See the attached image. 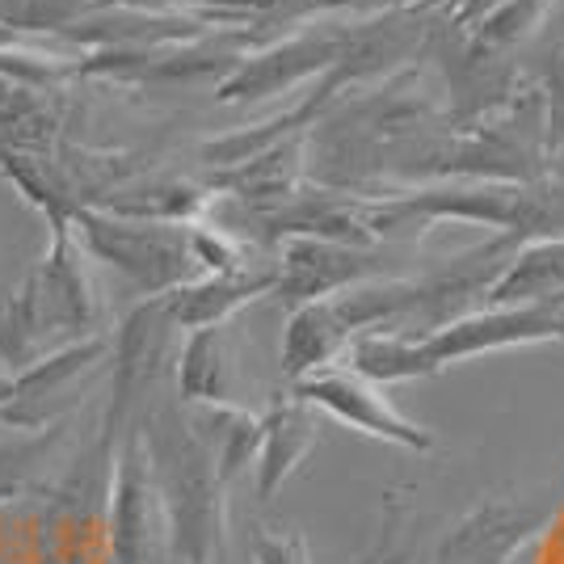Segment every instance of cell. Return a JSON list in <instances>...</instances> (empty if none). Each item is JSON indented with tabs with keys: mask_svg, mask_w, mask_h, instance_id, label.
Wrapping results in <instances>:
<instances>
[{
	"mask_svg": "<svg viewBox=\"0 0 564 564\" xmlns=\"http://www.w3.org/2000/svg\"><path fill=\"white\" fill-rule=\"evenodd\" d=\"M564 341V304H514V307H471L455 321H443L430 333L404 329H367L350 341L341 362L376 383H404V379H430L455 362H468L476 354L514 350V346H540Z\"/></svg>",
	"mask_w": 564,
	"mask_h": 564,
	"instance_id": "1",
	"label": "cell"
},
{
	"mask_svg": "<svg viewBox=\"0 0 564 564\" xmlns=\"http://www.w3.org/2000/svg\"><path fill=\"white\" fill-rule=\"evenodd\" d=\"M169 510V556L177 564H219L228 547V485L189 417L161 413L143 422Z\"/></svg>",
	"mask_w": 564,
	"mask_h": 564,
	"instance_id": "2",
	"label": "cell"
},
{
	"mask_svg": "<svg viewBox=\"0 0 564 564\" xmlns=\"http://www.w3.org/2000/svg\"><path fill=\"white\" fill-rule=\"evenodd\" d=\"M72 232L94 261H106L122 279L135 282L143 300L169 295L203 274L194 253V224H152L118 219L80 203L72 207Z\"/></svg>",
	"mask_w": 564,
	"mask_h": 564,
	"instance_id": "3",
	"label": "cell"
},
{
	"mask_svg": "<svg viewBox=\"0 0 564 564\" xmlns=\"http://www.w3.org/2000/svg\"><path fill=\"white\" fill-rule=\"evenodd\" d=\"M110 564H161L169 556V510L143 422L122 425L106 480Z\"/></svg>",
	"mask_w": 564,
	"mask_h": 564,
	"instance_id": "4",
	"label": "cell"
},
{
	"mask_svg": "<svg viewBox=\"0 0 564 564\" xmlns=\"http://www.w3.org/2000/svg\"><path fill=\"white\" fill-rule=\"evenodd\" d=\"M417 249L409 245H379V249H358L325 236H282L274 240V291L286 312L312 300L337 295L346 286L371 279H397L404 274L400 265Z\"/></svg>",
	"mask_w": 564,
	"mask_h": 564,
	"instance_id": "5",
	"label": "cell"
},
{
	"mask_svg": "<svg viewBox=\"0 0 564 564\" xmlns=\"http://www.w3.org/2000/svg\"><path fill=\"white\" fill-rule=\"evenodd\" d=\"M358 22H316L300 25L295 34H286L279 43L261 51H249L232 64V72L219 80L215 97L224 106L232 101H261V97H279L295 85H307L350 51Z\"/></svg>",
	"mask_w": 564,
	"mask_h": 564,
	"instance_id": "6",
	"label": "cell"
},
{
	"mask_svg": "<svg viewBox=\"0 0 564 564\" xmlns=\"http://www.w3.org/2000/svg\"><path fill=\"white\" fill-rule=\"evenodd\" d=\"M286 388L304 400V404H312L316 413L350 425V430L367 434V438H379V443H392V447H404V451H417V455L438 447V438H434L430 425L404 417L400 404L392 400V392H388L383 383L358 376L346 362H333L325 371H312V376L295 379V383H286Z\"/></svg>",
	"mask_w": 564,
	"mask_h": 564,
	"instance_id": "7",
	"label": "cell"
},
{
	"mask_svg": "<svg viewBox=\"0 0 564 564\" xmlns=\"http://www.w3.org/2000/svg\"><path fill=\"white\" fill-rule=\"evenodd\" d=\"M552 514L547 497H485L434 543L430 564H510L540 540Z\"/></svg>",
	"mask_w": 564,
	"mask_h": 564,
	"instance_id": "8",
	"label": "cell"
},
{
	"mask_svg": "<svg viewBox=\"0 0 564 564\" xmlns=\"http://www.w3.org/2000/svg\"><path fill=\"white\" fill-rule=\"evenodd\" d=\"M101 362H110V337H85V341H68L59 350L43 354L39 362H30L25 371L13 376V397L0 409V425L18 434H34V430L64 422L72 392Z\"/></svg>",
	"mask_w": 564,
	"mask_h": 564,
	"instance_id": "9",
	"label": "cell"
},
{
	"mask_svg": "<svg viewBox=\"0 0 564 564\" xmlns=\"http://www.w3.org/2000/svg\"><path fill=\"white\" fill-rule=\"evenodd\" d=\"M304 186V135H286V140L261 148L258 156L212 173L215 198H236L253 219L279 212L282 203L295 198Z\"/></svg>",
	"mask_w": 564,
	"mask_h": 564,
	"instance_id": "10",
	"label": "cell"
},
{
	"mask_svg": "<svg viewBox=\"0 0 564 564\" xmlns=\"http://www.w3.org/2000/svg\"><path fill=\"white\" fill-rule=\"evenodd\" d=\"M270 291H274V261H253L240 270L198 274L186 286L169 291L165 312L177 329H212V325H228L240 307H249Z\"/></svg>",
	"mask_w": 564,
	"mask_h": 564,
	"instance_id": "11",
	"label": "cell"
},
{
	"mask_svg": "<svg viewBox=\"0 0 564 564\" xmlns=\"http://www.w3.org/2000/svg\"><path fill=\"white\" fill-rule=\"evenodd\" d=\"M321 443V413L304 404L291 388L270 400L261 413V443H258V501H270L282 485L300 471L307 455Z\"/></svg>",
	"mask_w": 564,
	"mask_h": 564,
	"instance_id": "12",
	"label": "cell"
},
{
	"mask_svg": "<svg viewBox=\"0 0 564 564\" xmlns=\"http://www.w3.org/2000/svg\"><path fill=\"white\" fill-rule=\"evenodd\" d=\"M177 392L186 404H198V409L245 404V376H240L232 321L186 333V346L177 350Z\"/></svg>",
	"mask_w": 564,
	"mask_h": 564,
	"instance_id": "13",
	"label": "cell"
},
{
	"mask_svg": "<svg viewBox=\"0 0 564 564\" xmlns=\"http://www.w3.org/2000/svg\"><path fill=\"white\" fill-rule=\"evenodd\" d=\"M219 203L212 186H198L186 177H143L131 186H110L97 194L89 207L118 219H152V224H198L212 219V207Z\"/></svg>",
	"mask_w": 564,
	"mask_h": 564,
	"instance_id": "14",
	"label": "cell"
},
{
	"mask_svg": "<svg viewBox=\"0 0 564 564\" xmlns=\"http://www.w3.org/2000/svg\"><path fill=\"white\" fill-rule=\"evenodd\" d=\"M564 295V236H543L518 245L501 274L489 282L480 307H514V304H543Z\"/></svg>",
	"mask_w": 564,
	"mask_h": 564,
	"instance_id": "15",
	"label": "cell"
},
{
	"mask_svg": "<svg viewBox=\"0 0 564 564\" xmlns=\"http://www.w3.org/2000/svg\"><path fill=\"white\" fill-rule=\"evenodd\" d=\"M64 434H68V422H55L47 430H34V434L13 430L0 443V506H9V501H18L43 485V476L64 447Z\"/></svg>",
	"mask_w": 564,
	"mask_h": 564,
	"instance_id": "16",
	"label": "cell"
},
{
	"mask_svg": "<svg viewBox=\"0 0 564 564\" xmlns=\"http://www.w3.org/2000/svg\"><path fill=\"white\" fill-rule=\"evenodd\" d=\"M101 4L106 0H0V30L25 34V39H47V34L72 30Z\"/></svg>",
	"mask_w": 564,
	"mask_h": 564,
	"instance_id": "17",
	"label": "cell"
},
{
	"mask_svg": "<svg viewBox=\"0 0 564 564\" xmlns=\"http://www.w3.org/2000/svg\"><path fill=\"white\" fill-rule=\"evenodd\" d=\"M253 561L258 564H312L307 540L300 531H258L253 535Z\"/></svg>",
	"mask_w": 564,
	"mask_h": 564,
	"instance_id": "18",
	"label": "cell"
},
{
	"mask_svg": "<svg viewBox=\"0 0 564 564\" xmlns=\"http://www.w3.org/2000/svg\"><path fill=\"white\" fill-rule=\"evenodd\" d=\"M9 397H13V376H9V371H0V409L9 404Z\"/></svg>",
	"mask_w": 564,
	"mask_h": 564,
	"instance_id": "19",
	"label": "cell"
},
{
	"mask_svg": "<svg viewBox=\"0 0 564 564\" xmlns=\"http://www.w3.org/2000/svg\"><path fill=\"white\" fill-rule=\"evenodd\" d=\"M510 564H535V547H522V552H518Z\"/></svg>",
	"mask_w": 564,
	"mask_h": 564,
	"instance_id": "20",
	"label": "cell"
}]
</instances>
